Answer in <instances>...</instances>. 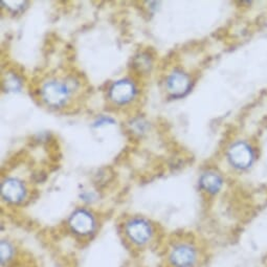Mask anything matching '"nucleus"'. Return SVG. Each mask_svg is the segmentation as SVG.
Here are the masks:
<instances>
[{"label":"nucleus","instance_id":"obj_12","mask_svg":"<svg viewBox=\"0 0 267 267\" xmlns=\"http://www.w3.org/2000/svg\"><path fill=\"white\" fill-rule=\"evenodd\" d=\"M125 267H143V266H141L140 264H136V263H131V264H129V265H126Z\"/></svg>","mask_w":267,"mask_h":267},{"label":"nucleus","instance_id":"obj_10","mask_svg":"<svg viewBox=\"0 0 267 267\" xmlns=\"http://www.w3.org/2000/svg\"><path fill=\"white\" fill-rule=\"evenodd\" d=\"M18 258V248L15 242L9 238H3L0 241V265L10 267Z\"/></svg>","mask_w":267,"mask_h":267},{"label":"nucleus","instance_id":"obj_11","mask_svg":"<svg viewBox=\"0 0 267 267\" xmlns=\"http://www.w3.org/2000/svg\"><path fill=\"white\" fill-rule=\"evenodd\" d=\"M7 86L10 88V90H18L20 87H21V83H20V81L18 78H16L15 76H12L10 79L7 80L6 82Z\"/></svg>","mask_w":267,"mask_h":267},{"label":"nucleus","instance_id":"obj_9","mask_svg":"<svg viewBox=\"0 0 267 267\" xmlns=\"http://www.w3.org/2000/svg\"><path fill=\"white\" fill-rule=\"evenodd\" d=\"M191 76L181 69H175L166 79L167 91L174 98L184 96L192 88Z\"/></svg>","mask_w":267,"mask_h":267},{"label":"nucleus","instance_id":"obj_3","mask_svg":"<svg viewBox=\"0 0 267 267\" xmlns=\"http://www.w3.org/2000/svg\"><path fill=\"white\" fill-rule=\"evenodd\" d=\"M67 229L80 241H89L99 232L100 220L98 215L86 207L76 208L67 217Z\"/></svg>","mask_w":267,"mask_h":267},{"label":"nucleus","instance_id":"obj_2","mask_svg":"<svg viewBox=\"0 0 267 267\" xmlns=\"http://www.w3.org/2000/svg\"><path fill=\"white\" fill-rule=\"evenodd\" d=\"M120 232L128 248L135 253L147 252L157 244L156 224L145 216H128L122 222Z\"/></svg>","mask_w":267,"mask_h":267},{"label":"nucleus","instance_id":"obj_5","mask_svg":"<svg viewBox=\"0 0 267 267\" xmlns=\"http://www.w3.org/2000/svg\"><path fill=\"white\" fill-rule=\"evenodd\" d=\"M71 88L67 82L60 79H48L40 87V96L45 104L53 108L65 106L71 98Z\"/></svg>","mask_w":267,"mask_h":267},{"label":"nucleus","instance_id":"obj_4","mask_svg":"<svg viewBox=\"0 0 267 267\" xmlns=\"http://www.w3.org/2000/svg\"><path fill=\"white\" fill-rule=\"evenodd\" d=\"M257 156L256 147L248 139L234 140L227 150L228 162L239 172L250 170L255 165Z\"/></svg>","mask_w":267,"mask_h":267},{"label":"nucleus","instance_id":"obj_13","mask_svg":"<svg viewBox=\"0 0 267 267\" xmlns=\"http://www.w3.org/2000/svg\"><path fill=\"white\" fill-rule=\"evenodd\" d=\"M264 267H267V257L265 258V264H264Z\"/></svg>","mask_w":267,"mask_h":267},{"label":"nucleus","instance_id":"obj_7","mask_svg":"<svg viewBox=\"0 0 267 267\" xmlns=\"http://www.w3.org/2000/svg\"><path fill=\"white\" fill-rule=\"evenodd\" d=\"M137 88L130 79H119L111 84L108 89L109 99L116 105H125L136 95Z\"/></svg>","mask_w":267,"mask_h":267},{"label":"nucleus","instance_id":"obj_8","mask_svg":"<svg viewBox=\"0 0 267 267\" xmlns=\"http://www.w3.org/2000/svg\"><path fill=\"white\" fill-rule=\"evenodd\" d=\"M198 186L201 193L205 196L216 197L224 188V177L217 170L208 169L200 174Z\"/></svg>","mask_w":267,"mask_h":267},{"label":"nucleus","instance_id":"obj_1","mask_svg":"<svg viewBox=\"0 0 267 267\" xmlns=\"http://www.w3.org/2000/svg\"><path fill=\"white\" fill-rule=\"evenodd\" d=\"M209 260L204 244L191 234L169 240L162 256V267H204Z\"/></svg>","mask_w":267,"mask_h":267},{"label":"nucleus","instance_id":"obj_6","mask_svg":"<svg viewBox=\"0 0 267 267\" xmlns=\"http://www.w3.org/2000/svg\"><path fill=\"white\" fill-rule=\"evenodd\" d=\"M29 196V190L26 183L15 177H9L3 181L2 198L11 205L22 204Z\"/></svg>","mask_w":267,"mask_h":267}]
</instances>
